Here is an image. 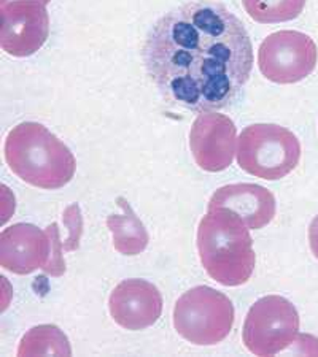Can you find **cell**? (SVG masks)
Returning a JSON list of instances; mask_svg holds the SVG:
<instances>
[{
	"label": "cell",
	"mask_w": 318,
	"mask_h": 357,
	"mask_svg": "<svg viewBox=\"0 0 318 357\" xmlns=\"http://www.w3.org/2000/svg\"><path fill=\"white\" fill-rule=\"evenodd\" d=\"M148 77L172 105L196 113L229 107L253 68L247 29L213 0H193L154 22L142 46Z\"/></svg>",
	"instance_id": "1"
},
{
	"label": "cell",
	"mask_w": 318,
	"mask_h": 357,
	"mask_svg": "<svg viewBox=\"0 0 318 357\" xmlns=\"http://www.w3.org/2000/svg\"><path fill=\"white\" fill-rule=\"evenodd\" d=\"M198 251L207 275L223 286H240L254 270L253 240L245 222L228 208H209L198 229Z\"/></svg>",
	"instance_id": "2"
},
{
	"label": "cell",
	"mask_w": 318,
	"mask_h": 357,
	"mask_svg": "<svg viewBox=\"0 0 318 357\" xmlns=\"http://www.w3.org/2000/svg\"><path fill=\"white\" fill-rule=\"evenodd\" d=\"M5 160L22 181L42 189H59L72 181L77 162L56 135L38 123H21L5 140Z\"/></svg>",
	"instance_id": "3"
},
{
	"label": "cell",
	"mask_w": 318,
	"mask_h": 357,
	"mask_svg": "<svg viewBox=\"0 0 318 357\" xmlns=\"http://www.w3.org/2000/svg\"><path fill=\"white\" fill-rule=\"evenodd\" d=\"M301 145L296 135L277 124L248 126L237 142V164L253 176L274 181L296 169Z\"/></svg>",
	"instance_id": "4"
},
{
	"label": "cell",
	"mask_w": 318,
	"mask_h": 357,
	"mask_svg": "<svg viewBox=\"0 0 318 357\" xmlns=\"http://www.w3.org/2000/svg\"><path fill=\"white\" fill-rule=\"evenodd\" d=\"M233 324V302L209 286H198L185 292L173 308V327L178 335L199 347L223 342Z\"/></svg>",
	"instance_id": "5"
},
{
	"label": "cell",
	"mask_w": 318,
	"mask_h": 357,
	"mask_svg": "<svg viewBox=\"0 0 318 357\" xmlns=\"http://www.w3.org/2000/svg\"><path fill=\"white\" fill-rule=\"evenodd\" d=\"M299 314L294 305L280 296L259 298L248 310L242 331L245 348L254 356H275L294 342Z\"/></svg>",
	"instance_id": "6"
},
{
	"label": "cell",
	"mask_w": 318,
	"mask_h": 357,
	"mask_svg": "<svg viewBox=\"0 0 318 357\" xmlns=\"http://www.w3.org/2000/svg\"><path fill=\"white\" fill-rule=\"evenodd\" d=\"M258 64L263 77L279 84L298 83L314 72L317 45L298 31H280L259 46Z\"/></svg>",
	"instance_id": "7"
},
{
	"label": "cell",
	"mask_w": 318,
	"mask_h": 357,
	"mask_svg": "<svg viewBox=\"0 0 318 357\" xmlns=\"http://www.w3.org/2000/svg\"><path fill=\"white\" fill-rule=\"evenodd\" d=\"M50 33L45 3L38 0H11L0 10V45L5 53L27 57L42 48Z\"/></svg>",
	"instance_id": "8"
},
{
	"label": "cell",
	"mask_w": 318,
	"mask_h": 357,
	"mask_svg": "<svg viewBox=\"0 0 318 357\" xmlns=\"http://www.w3.org/2000/svg\"><path fill=\"white\" fill-rule=\"evenodd\" d=\"M236 143V126L224 114L202 113L191 126V153L196 164L205 172L226 170L234 159Z\"/></svg>",
	"instance_id": "9"
},
{
	"label": "cell",
	"mask_w": 318,
	"mask_h": 357,
	"mask_svg": "<svg viewBox=\"0 0 318 357\" xmlns=\"http://www.w3.org/2000/svg\"><path fill=\"white\" fill-rule=\"evenodd\" d=\"M113 321L127 331H143L153 326L163 313V297L145 280H124L108 298Z\"/></svg>",
	"instance_id": "10"
},
{
	"label": "cell",
	"mask_w": 318,
	"mask_h": 357,
	"mask_svg": "<svg viewBox=\"0 0 318 357\" xmlns=\"http://www.w3.org/2000/svg\"><path fill=\"white\" fill-rule=\"evenodd\" d=\"M50 252L48 234L32 224H15L0 235V264L11 273L29 275L43 268Z\"/></svg>",
	"instance_id": "11"
},
{
	"label": "cell",
	"mask_w": 318,
	"mask_h": 357,
	"mask_svg": "<svg viewBox=\"0 0 318 357\" xmlns=\"http://www.w3.org/2000/svg\"><path fill=\"white\" fill-rule=\"evenodd\" d=\"M209 208H228L248 229H263L275 216V197L273 192L258 184H228L212 195Z\"/></svg>",
	"instance_id": "12"
},
{
	"label": "cell",
	"mask_w": 318,
	"mask_h": 357,
	"mask_svg": "<svg viewBox=\"0 0 318 357\" xmlns=\"http://www.w3.org/2000/svg\"><path fill=\"white\" fill-rule=\"evenodd\" d=\"M117 204L123 213H115L107 218V227L113 234L115 250L124 256L140 255L148 245L147 229L126 199H117Z\"/></svg>",
	"instance_id": "13"
},
{
	"label": "cell",
	"mask_w": 318,
	"mask_h": 357,
	"mask_svg": "<svg viewBox=\"0 0 318 357\" xmlns=\"http://www.w3.org/2000/svg\"><path fill=\"white\" fill-rule=\"evenodd\" d=\"M68 340L56 326H37L22 337L18 356H71Z\"/></svg>",
	"instance_id": "14"
},
{
	"label": "cell",
	"mask_w": 318,
	"mask_h": 357,
	"mask_svg": "<svg viewBox=\"0 0 318 357\" xmlns=\"http://www.w3.org/2000/svg\"><path fill=\"white\" fill-rule=\"evenodd\" d=\"M250 18L263 24H275L298 18L305 0H242Z\"/></svg>",
	"instance_id": "15"
},
{
	"label": "cell",
	"mask_w": 318,
	"mask_h": 357,
	"mask_svg": "<svg viewBox=\"0 0 318 357\" xmlns=\"http://www.w3.org/2000/svg\"><path fill=\"white\" fill-rule=\"evenodd\" d=\"M50 241H51V252L46 266L42 268L46 275L51 276H62L66 273V262L62 257V248L59 240V229H57L56 222H51L48 229H46Z\"/></svg>",
	"instance_id": "16"
},
{
	"label": "cell",
	"mask_w": 318,
	"mask_h": 357,
	"mask_svg": "<svg viewBox=\"0 0 318 357\" xmlns=\"http://www.w3.org/2000/svg\"><path fill=\"white\" fill-rule=\"evenodd\" d=\"M64 222H66V226H68V237L66 240V245H64V250H77L80 246V238H82L83 229L82 213H80V206L77 204L68 206L66 213H64Z\"/></svg>",
	"instance_id": "17"
},
{
	"label": "cell",
	"mask_w": 318,
	"mask_h": 357,
	"mask_svg": "<svg viewBox=\"0 0 318 357\" xmlns=\"http://www.w3.org/2000/svg\"><path fill=\"white\" fill-rule=\"evenodd\" d=\"M309 243L310 250L314 252V256L318 259V216L310 224L309 229Z\"/></svg>",
	"instance_id": "18"
},
{
	"label": "cell",
	"mask_w": 318,
	"mask_h": 357,
	"mask_svg": "<svg viewBox=\"0 0 318 357\" xmlns=\"http://www.w3.org/2000/svg\"><path fill=\"white\" fill-rule=\"evenodd\" d=\"M7 2H11V0H2V3H7ZM38 2H42V3H48L50 0H38Z\"/></svg>",
	"instance_id": "19"
}]
</instances>
